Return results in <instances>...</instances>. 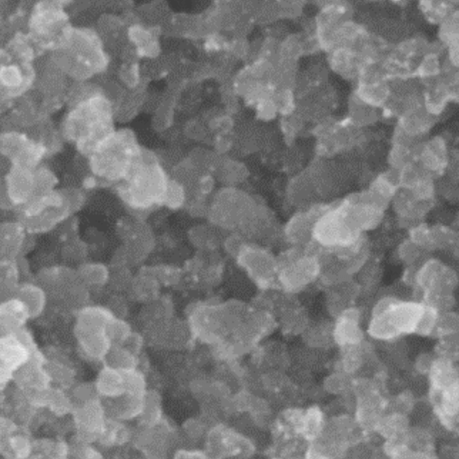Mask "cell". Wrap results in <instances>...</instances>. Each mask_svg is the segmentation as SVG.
<instances>
[{
  "mask_svg": "<svg viewBox=\"0 0 459 459\" xmlns=\"http://www.w3.org/2000/svg\"><path fill=\"white\" fill-rule=\"evenodd\" d=\"M113 118L112 102L99 92L71 108L63 120L62 133L88 158L115 131Z\"/></svg>",
  "mask_w": 459,
  "mask_h": 459,
  "instance_id": "6da1fadb",
  "label": "cell"
},
{
  "mask_svg": "<svg viewBox=\"0 0 459 459\" xmlns=\"http://www.w3.org/2000/svg\"><path fill=\"white\" fill-rule=\"evenodd\" d=\"M170 178L153 153L142 150L116 190L123 202L137 212L163 205Z\"/></svg>",
  "mask_w": 459,
  "mask_h": 459,
  "instance_id": "7a4b0ae2",
  "label": "cell"
},
{
  "mask_svg": "<svg viewBox=\"0 0 459 459\" xmlns=\"http://www.w3.org/2000/svg\"><path fill=\"white\" fill-rule=\"evenodd\" d=\"M142 148L132 131H114L87 158L95 181L116 185L128 175Z\"/></svg>",
  "mask_w": 459,
  "mask_h": 459,
  "instance_id": "3957f363",
  "label": "cell"
},
{
  "mask_svg": "<svg viewBox=\"0 0 459 459\" xmlns=\"http://www.w3.org/2000/svg\"><path fill=\"white\" fill-rule=\"evenodd\" d=\"M83 200L78 189H54L17 209L18 220L30 234L46 232L78 209Z\"/></svg>",
  "mask_w": 459,
  "mask_h": 459,
  "instance_id": "277c9868",
  "label": "cell"
},
{
  "mask_svg": "<svg viewBox=\"0 0 459 459\" xmlns=\"http://www.w3.org/2000/svg\"><path fill=\"white\" fill-rule=\"evenodd\" d=\"M424 306L423 302L401 301L391 296L382 298L373 309L368 332L381 340L413 333Z\"/></svg>",
  "mask_w": 459,
  "mask_h": 459,
  "instance_id": "5b68a950",
  "label": "cell"
},
{
  "mask_svg": "<svg viewBox=\"0 0 459 459\" xmlns=\"http://www.w3.org/2000/svg\"><path fill=\"white\" fill-rule=\"evenodd\" d=\"M60 63L72 76L82 79L104 69L107 58L98 36L90 30L71 29L58 48Z\"/></svg>",
  "mask_w": 459,
  "mask_h": 459,
  "instance_id": "8992f818",
  "label": "cell"
},
{
  "mask_svg": "<svg viewBox=\"0 0 459 459\" xmlns=\"http://www.w3.org/2000/svg\"><path fill=\"white\" fill-rule=\"evenodd\" d=\"M113 314L107 307L85 306L78 311L74 335L81 355L93 361H103L111 347L107 326Z\"/></svg>",
  "mask_w": 459,
  "mask_h": 459,
  "instance_id": "52a82bcc",
  "label": "cell"
},
{
  "mask_svg": "<svg viewBox=\"0 0 459 459\" xmlns=\"http://www.w3.org/2000/svg\"><path fill=\"white\" fill-rule=\"evenodd\" d=\"M258 208L249 196L239 190L228 188L215 196L208 210V215L214 225L240 232Z\"/></svg>",
  "mask_w": 459,
  "mask_h": 459,
  "instance_id": "ba28073f",
  "label": "cell"
},
{
  "mask_svg": "<svg viewBox=\"0 0 459 459\" xmlns=\"http://www.w3.org/2000/svg\"><path fill=\"white\" fill-rule=\"evenodd\" d=\"M320 275L317 253L309 247H296L278 259L279 284L288 293H296Z\"/></svg>",
  "mask_w": 459,
  "mask_h": 459,
  "instance_id": "9c48e42d",
  "label": "cell"
},
{
  "mask_svg": "<svg viewBox=\"0 0 459 459\" xmlns=\"http://www.w3.org/2000/svg\"><path fill=\"white\" fill-rule=\"evenodd\" d=\"M361 239L362 233L349 222L341 202L328 206L316 219L312 230V241L324 249L350 247Z\"/></svg>",
  "mask_w": 459,
  "mask_h": 459,
  "instance_id": "30bf717a",
  "label": "cell"
},
{
  "mask_svg": "<svg viewBox=\"0 0 459 459\" xmlns=\"http://www.w3.org/2000/svg\"><path fill=\"white\" fill-rule=\"evenodd\" d=\"M58 3L43 1L35 7L29 20L33 39L43 47L57 49L71 30Z\"/></svg>",
  "mask_w": 459,
  "mask_h": 459,
  "instance_id": "8fae6325",
  "label": "cell"
},
{
  "mask_svg": "<svg viewBox=\"0 0 459 459\" xmlns=\"http://www.w3.org/2000/svg\"><path fill=\"white\" fill-rule=\"evenodd\" d=\"M0 343L1 384L3 388L13 379L14 373L37 351L29 334L24 329L1 335Z\"/></svg>",
  "mask_w": 459,
  "mask_h": 459,
  "instance_id": "7c38bea8",
  "label": "cell"
},
{
  "mask_svg": "<svg viewBox=\"0 0 459 459\" xmlns=\"http://www.w3.org/2000/svg\"><path fill=\"white\" fill-rule=\"evenodd\" d=\"M1 153L11 165L35 169L47 155L46 146L20 131H5L1 135Z\"/></svg>",
  "mask_w": 459,
  "mask_h": 459,
  "instance_id": "4fadbf2b",
  "label": "cell"
},
{
  "mask_svg": "<svg viewBox=\"0 0 459 459\" xmlns=\"http://www.w3.org/2000/svg\"><path fill=\"white\" fill-rule=\"evenodd\" d=\"M254 451L252 441L234 429L222 424L212 426L206 435L207 457L248 458Z\"/></svg>",
  "mask_w": 459,
  "mask_h": 459,
  "instance_id": "5bb4252c",
  "label": "cell"
},
{
  "mask_svg": "<svg viewBox=\"0 0 459 459\" xmlns=\"http://www.w3.org/2000/svg\"><path fill=\"white\" fill-rule=\"evenodd\" d=\"M236 259L249 277L261 288H269L278 282V259L267 249L246 243Z\"/></svg>",
  "mask_w": 459,
  "mask_h": 459,
  "instance_id": "9a60e30c",
  "label": "cell"
},
{
  "mask_svg": "<svg viewBox=\"0 0 459 459\" xmlns=\"http://www.w3.org/2000/svg\"><path fill=\"white\" fill-rule=\"evenodd\" d=\"M35 169L11 165L4 175L1 190L3 207L17 210L36 197Z\"/></svg>",
  "mask_w": 459,
  "mask_h": 459,
  "instance_id": "2e32d148",
  "label": "cell"
},
{
  "mask_svg": "<svg viewBox=\"0 0 459 459\" xmlns=\"http://www.w3.org/2000/svg\"><path fill=\"white\" fill-rule=\"evenodd\" d=\"M73 419L76 438L88 442H97L104 428L106 416L98 396L74 406Z\"/></svg>",
  "mask_w": 459,
  "mask_h": 459,
  "instance_id": "e0dca14e",
  "label": "cell"
},
{
  "mask_svg": "<svg viewBox=\"0 0 459 459\" xmlns=\"http://www.w3.org/2000/svg\"><path fill=\"white\" fill-rule=\"evenodd\" d=\"M414 282L423 292L434 289L453 291L457 285L458 277L451 268L440 261L430 259L416 272Z\"/></svg>",
  "mask_w": 459,
  "mask_h": 459,
  "instance_id": "ac0fdd59",
  "label": "cell"
},
{
  "mask_svg": "<svg viewBox=\"0 0 459 459\" xmlns=\"http://www.w3.org/2000/svg\"><path fill=\"white\" fill-rule=\"evenodd\" d=\"M153 237L149 227L140 221L128 224L123 231V259L125 262H140L150 253Z\"/></svg>",
  "mask_w": 459,
  "mask_h": 459,
  "instance_id": "d6986e66",
  "label": "cell"
},
{
  "mask_svg": "<svg viewBox=\"0 0 459 459\" xmlns=\"http://www.w3.org/2000/svg\"><path fill=\"white\" fill-rule=\"evenodd\" d=\"M146 396L147 393L138 394L125 391L118 396L100 399L107 418L125 422L138 418L143 412Z\"/></svg>",
  "mask_w": 459,
  "mask_h": 459,
  "instance_id": "ffe728a7",
  "label": "cell"
},
{
  "mask_svg": "<svg viewBox=\"0 0 459 459\" xmlns=\"http://www.w3.org/2000/svg\"><path fill=\"white\" fill-rule=\"evenodd\" d=\"M333 337L340 347L361 344L363 334L359 325V311L356 309L349 307L336 317Z\"/></svg>",
  "mask_w": 459,
  "mask_h": 459,
  "instance_id": "44dd1931",
  "label": "cell"
},
{
  "mask_svg": "<svg viewBox=\"0 0 459 459\" xmlns=\"http://www.w3.org/2000/svg\"><path fill=\"white\" fill-rule=\"evenodd\" d=\"M416 158L431 175L441 173L449 162L445 140L440 137H435L423 144L416 152Z\"/></svg>",
  "mask_w": 459,
  "mask_h": 459,
  "instance_id": "7402d4cb",
  "label": "cell"
},
{
  "mask_svg": "<svg viewBox=\"0 0 459 459\" xmlns=\"http://www.w3.org/2000/svg\"><path fill=\"white\" fill-rule=\"evenodd\" d=\"M27 232L19 221H7L1 225V260L16 259L24 251Z\"/></svg>",
  "mask_w": 459,
  "mask_h": 459,
  "instance_id": "603a6c76",
  "label": "cell"
},
{
  "mask_svg": "<svg viewBox=\"0 0 459 459\" xmlns=\"http://www.w3.org/2000/svg\"><path fill=\"white\" fill-rule=\"evenodd\" d=\"M0 317L1 335L20 331L31 319L27 307L16 296L2 300Z\"/></svg>",
  "mask_w": 459,
  "mask_h": 459,
  "instance_id": "cb8c5ba5",
  "label": "cell"
},
{
  "mask_svg": "<svg viewBox=\"0 0 459 459\" xmlns=\"http://www.w3.org/2000/svg\"><path fill=\"white\" fill-rule=\"evenodd\" d=\"M364 60L363 56L348 47H339L330 51L331 68L346 78L359 76Z\"/></svg>",
  "mask_w": 459,
  "mask_h": 459,
  "instance_id": "d4e9b609",
  "label": "cell"
},
{
  "mask_svg": "<svg viewBox=\"0 0 459 459\" xmlns=\"http://www.w3.org/2000/svg\"><path fill=\"white\" fill-rule=\"evenodd\" d=\"M393 207L403 220H418L430 209L432 202L418 199L410 190L401 187L393 197Z\"/></svg>",
  "mask_w": 459,
  "mask_h": 459,
  "instance_id": "484cf974",
  "label": "cell"
},
{
  "mask_svg": "<svg viewBox=\"0 0 459 459\" xmlns=\"http://www.w3.org/2000/svg\"><path fill=\"white\" fill-rule=\"evenodd\" d=\"M94 386L100 398L118 396L126 391L124 372L104 365L98 374Z\"/></svg>",
  "mask_w": 459,
  "mask_h": 459,
  "instance_id": "4316f807",
  "label": "cell"
},
{
  "mask_svg": "<svg viewBox=\"0 0 459 459\" xmlns=\"http://www.w3.org/2000/svg\"><path fill=\"white\" fill-rule=\"evenodd\" d=\"M1 453L8 458H26L31 456L33 441L19 429L1 436Z\"/></svg>",
  "mask_w": 459,
  "mask_h": 459,
  "instance_id": "83f0119b",
  "label": "cell"
},
{
  "mask_svg": "<svg viewBox=\"0 0 459 459\" xmlns=\"http://www.w3.org/2000/svg\"><path fill=\"white\" fill-rule=\"evenodd\" d=\"M430 388L444 389L458 382V372L450 359L440 356L433 361L429 368Z\"/></svg>",
  "mask_w": 459,
  "mask_h": 459,
  "instance_id": "f1b7e54d",
  "label": "cell"
},
{
  "mask_svg": "<svg viewBox=\"0 0 459 459\" xmlns=\"http://www.w3.org/2000/svg\"><path fill=\"white\" fill-rule=\"evenodd\" d=\"M15 296L24 303L31 319L40 316L47 303V294L45 290L39 284L33 283L19 284Z\"/></svg>",
  "mask_w": 459,
  "mask_h": 459,
  "instance_id": "f546056e",
  "label": "cell"
},
{
  "mask_svg": "<svg viewBox=\"0 0 459 459\" xmlns=\"http://www.w3.org/2000/svg\"><path fill=\"white\" fill-rule=\"evenodd\" d=\"M130 428L124 421L107 418L102 433L97 442L103 448H110L124 446L132 438Z\"/></svg>",
  "mask_w": 459,
  "mask_h": 459,
  "instance_id": "4dcf8cb0",
  "label": "cell"
},
{
  "mask_svg": "<svg viewBox=\"0 0 459 459\" xmlns=\"http://www.w3.org/2000/svg\"><path fill=\"white\" fill-rule=\"evenodd\" d=\"M390 96L389 86L386 81L359 83L355 98L373 108L384 105Z\"/></svg>",
  "mask_w": 459,
  "mask_h": 459,
  "instance_id": "1f68e13d",
  "label": "cell"
},
{
  "mask_svg": "<svg viewBox=\"0 0 459 459\" xmlns=\"http://www.w3.org/2000/svg\"><path fill=\"white\" fill-rule=\"evenodd\" d=\"M160 283L150 272L141 273L133 278L130 284L132 296L135 299L150 303L156 299L160 292Z\"/></svg>",
  "mask_w": 459,
  "mask_h": 459,
  "instance_id": "d6a6232c",
  "label": "cell"
},
{
  "mask_svg": "<svg viewBox=\"0 0 459 459\" xmlns=\"http://www.w3.org/2000/svg\"><path fill=\"white\" fill-rule=\"evenodd\" d=\"M105 366L125 372L138 368V355L121 345H112L103 361Z\"/></svg>",
  "mask_w": 459,
  "mask_h": 459,
  "instance_id": "836d02e7",
  "label": "cell"
},
{
  "mask_svg": "<svg viewBox=\"0 0 459 459\" xmlns=\"http://www.w3.org/2000/svg\"><path fill=\"white\" fill-rule=\"evenodd\" d=\"M69 445L63 440L41 438L33 441V451L31 457L66 458L69 455Z\"/></svg>",
  "mask_w": 459,
  "mask_h": 459,
  "instance_id": "e575fe53",
  "label": "cell"
},
{
  "mask_svg": "<svg viewBox=\"0 0 459 459\" xmlns=\"http://www.w3.org/2000/svg\"><path fill=\"white\" fill-rule=\"evenodd\" d=\"M76 274L86 288L100 287L108 282L110 271L102 264L87 263L81 265Z\"/></svg>",
  "mask_w": 459,
  "mask_h": 459,
  "instance_id": "d590c367",
  "label": "cell"
},
{
  "mask_svg": "<svg viewBox=\"0 0 459 459\" xmlns=\"http://www.w3.org/2000/svg\"><path fill=\"white\" fill-rule=\"evenodd\" d=\"M324 424L321 409L318 406H311L304 411L300 434L306 441L312 442L319 436Z\"/></svg>",
  "mask_w": 459,
  "mask_h": 459,
  "instance_id": "8d00e7d4",
  "label": "cell"
},
{
  "mask_svg": "<svg viewBox=\"0 0 459 459\" xmlns=\"http://www.w3.org/2000/svg\"><path fill=\"white\" fill-rule=\"evenodd\" d=\"M18 278L16 259L1 260V293L2 296H6L4 299L15 296L19 286Z\"/></svg>",
  "mask_w": 459,
  "mask_h": 459,
  "instance_id": "74e56055",
  "label": "cell"
},
{
  "mask_svg": "<svg viewBox=\"0 0 459 459\" xmlns=\"http://www.w3.org/2000/svg\"><path fill=\"white\" fill-rule=\"evenodd\" d=\"M341 355V368L346 373L356 371L363 362V351L361 344L342 346Z\"/></svg>",
  "mask_w": 459,
  "mask_h": 459,
  "instance_id": "f35d334b",
  "label": "cell"
},
{
  "mask_svg": "<svg viewBox=\"0 0 459 459\" xmlns=\"http://www.w3.org/2000/svg\"><path fill=\"white\" fill-rule=\"evenodd\" d=\"M272 99L277 112L284 116L292 114L296 110L295 95L293 89L289 87L275 89Z\"/></svg>",
  "mask_w": 459,
  "mask_h": 459,
  "instance_id": "ab89813d",
  "label": "cell"
},
{
  "mask_svg": "<svg viewBox=\"0 0 459 459\" xmlns=\"http://www.w3.org/2000/svg\"><path fill=\"white\" fill-rule=\"evenodd\" d=\"M130 326L121 318L114 316L107 326V335L112 345H121L132 334Z\"/></svg>",
  "mask_w": 459,
  "mask_h": 459,
  "instance_id": "60d3db41",
  "label": "cell"
},
{
  "mask_svg": "<svg viewBox=\"0 0 459 459\" xmlns=\"http://www.w3.org/2000/svg\"><path fill=\"white\" fill-rule=\"evenodd\" d=\"M185 200L186 192L183 185L174 179H170L163 205L177 209L180 207Z\"/></svg>",
  "mask_w": 459,
  "mask_h": 459,
  "instance_id": "b9f144b4",
  "label": "cell"
},
{
  "mask_svg": "<svg viewBox=\"0 0 459 459\" xmlns=\"http://www.w3.org/2000/svg\"><path fill=\"white\" fill-rule=\"evenodd\" d=\"M458 329V316L456 314L445 311L438 314L434 331L440 338L455 334Z\"/></svg>",
  "mask_w": 459,
  "mask_h": 459,
  "instance_id": "7bdbcfd3",
  "label": "cell"
},
{
  "mask_svg": "<svg viewBox=\"0 0 459 459\" xmlns=\"http://www.w3.org/2000/svg\"><path fill=\"white\" fill-rule=\"evenodd\" d=\"M424 305V310L417 324L415 333L422 336H428L434 331L439 314L433 307Z\"/></svg>",
  "mask_w": 459,
  "mask_h": 459,
  "instance_id": "ee69618b",
  "label": "cell"
},
{
  "mask_svg": "<svg viewBox=\"0 0 459 459\" xmlns=\"http://www.w3.org/2000/svg\"><path fill=\"white\" fill-rule=\"evenodd\" d=\"M410 240L423 249H434L430 228L421 224L410 231Z\"/></svg>",
  "mask_w": 459,
  "mask_h": 459,
  "instance_id": "f6af8a7d",
  "label": "cell"
},
{
  "mask_svg": "<svg viewBox=\"0 0 459 459\" xmlns=\"http://www.w3.org/2000/svg\"><path fill=\"white\" fill-rule=\"evenodd\" d=\"M440 73V62L437 55L430 53L426 55L417 68V74L425 78L436 77Z\"/></svg>",
  "mask_w": 459,
  "mask_h": 459,
  "instance_id": "bcb514c9",
  "label": "cell"
},
{
  "mask_svg": "<svg viewBox=\"0 0 459 459\" xmlns=\"http://www.w3.org/2000/svg\"><path fill=\"white\" fill-rule=\"evenodd\" d=\"M348 377L341 373H334L329 376L325 383V388L332 393H341L349 386Z\"/></svg>",
  "mask_w": 459,
  "mask_h": 459,
  "instance_id": "7dc6e473",
  "label": "cell"
},
{
  "mask_svg": "<svg viewBox=\"0 0 459 459\" xmlns=\"http://www.w3.org/2000/svg\"><path fill=\"white\" fill-rule=\"evenodd\" d=\"M120 71L122 80L128 86L134 87L138 84L139 81V70L136 63L125 64Z\"/></svg>",
  "mask_w": 459,
  "mask_h": 459,
  "instance_id": "c3c4849f",
  "label": "cell"
},
{
  "mask_svg": "<svg viewBox=\"0 0 459 459\" xmlns=\"http://www.w3.org/2000/svg\"><path fill=\"white\" fill-rule=\"evenodd\" d=\"M280 16L292 18L296 16L301 9V4L296 1H279Z\"/></svg>",
  "mask_w": 459,
  "mask_h": 459,
  "instance_id": "681fc988",
  "label": "cell"
},
{
  "mask_svg": "<svg viewBox=\"0 0 459 459\" xmlns=\"http://www.w3.org/2000/svg\"><path fill=\"white\" fill-rule=\"evenodd\" d=\"M175 458H205L207 455L205 451L198 450L180 449L174 455Z\"/></svg>",
  "mask_w": 459,
  "mask_h": 459,
  "instance_id": "f907efd6",
  "label": "cell"
},
{
  "mask_svg": "<svg viewBox=\"0 0 459 459\" xmlns=\"http://www.w3.org/2000/svg\"><path fill=\"white\" fill-rule=\"evenodd\" d=\"M448 57L453 66H458V42L448 45Z\"/></svg>",
  "mask_w": 459,
  "mask_h": 459,
  "instance_id": "816d5d0a",
  "label": "cell"
}]
</instances>
